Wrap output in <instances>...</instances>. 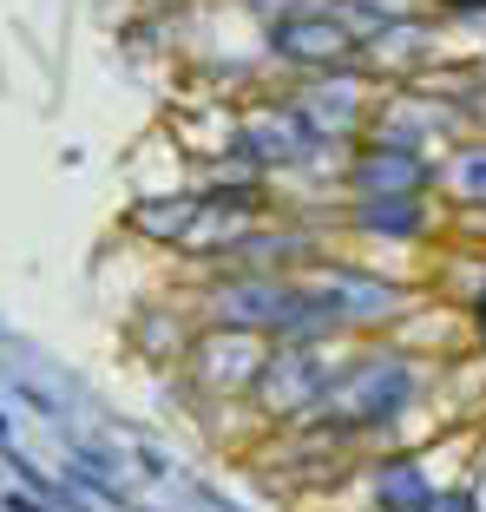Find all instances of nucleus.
Masks as SVG:
<instances>
[{
    "mask_svg": "<svg viewBox=\"0 0 486 512\" xmlns=\"http://www.w3.org/2000/svg\"><path fill=\"white\" fill-rule=\"evenodd\" d=\"M408 401H414V362L395 355V348H375V355H355V362L335 368L316 421L322 427H388L408 414Z\"/></svg>",
    "mask_w": 486,
    "mask_h": 512,
    "instance_id": "nucleus-1",
    "label": "nucleus"
},
{
    "mask_svg": "<svg viewBox=\"0 0 486 512\" xmlns=\"http://www.w3.org/2000/svg\"><path fill=\"white\" fill-rule=\"evenodd\" d=\"M303 289L322 302V316H329L335 329H381V322H401L408 302H414L401 283L349 270V263H316V270H303Z\"/></svg>",
    "mask_w": 486,
    "mask_h": 512,
    "instance_id": "nucleus-2",
    "label": "nucleus"
},
{
    "mask_svg": "<svg viewBox=\"0 0 486 512\" xmlns=\"http://www.w3.org/2000/svg\"><path fill=\"white\" fill-rule=\"evenodd\" d=\"M270 53L283 66H303V73H349V66H362V33L342 20L335 0H322L309 14L270 20Z\"/></svg>",
    "mask_w": 486,
    "mask_h": 512,
    "instance_id": "nucleus-3",
    "label": "nucleus"
},
{
    "mask_svg": "<svg viewBox=\"0 0 486 512\" xmlns=\"http://www.w3.org/2000/svg\"><path fill=\"white\" fill-rule=\"evenodd\" d=\"M289 106L303 112V125L316 132V145H355V138H368V119H375V106H368V79L355 73H309L303 92H289Z\"/></svg>",
    "mask_w": 486,
    "mask_h": 512,
    "instance_id": "nucleus-4",
    "label": "nucleus"
},
{
    "mask_svg": "<svg viewBox=\"0 0 486 512\" xmlns=\"http://www.w3.org/2000/svg\"><path fill=\"white\" fill-rule=\"evenodd\" d=\"M316 151V132L303 125V112L276 99V106H257L243 112L237 132H230V158H243L250 171H283V165H303Z\"/></svg>",
    "mask_w": 486,
    "mask_h": 512,
    "instance_id": "nucleus-5",
    "label": "nucleus"
},
{
    "mask_svg": "<svg viewBox=\"0 0 486 512\" xmlns=\"http://www.w3.org/2000/svg\"><path fill=\"white\" fill-rule=\"evenodd\" d=\"M329 381H335V368L322 362L316 348H276L270 342V362L257 375V401L270 407L276 421H316Z\"/></svg>",
    "mask_w": 486,
    "mask_h": 512,
    "instance_id": "nucleus-6",
    "label": "nucleus"
},
{
    "mask_svg": "<svg viewBox=\"0 0 486 512\" xmlns=\"http://www.w3.org/2000/svg\"><path fill=\"white\" fill-rule=\"evenodd\" d=\"M434 184V158L414 145H388V138H362L349 158V191L355 197H421Z\"/></svg>",
    "mask_w": 486,
    "mask_h": 512,
    "instance_id": "nucleus-7",
    "label": "nucleus"
},
{
    "mask_svg": "<svg viewBox=\"0 0 486 512\" xmlns=\"http://www.w3.org/2000/svg\"><path fill=\"white\" fill-rule=\"evenodd\" d=\"M263 362H270V348H263V335H250V329H230V322H217V335L191 342V375H198L204 388H217V394L257 388Z\"/></svg>",
    "mask_w": 486,
    "mask_h": 512,
    "instance_id": "nucleus-8",
    "label": "nucleus"
},
{
    "mask_svg": "<svg viewBox=\"0 0 486 512\" xmlns=\"http://www.w3.org/2000/svg\"><path fill=\"white\" fill-rule=\"evenodd\" d=\"M309 256H316L309 230H237L224 263H237V270H283V263H309Z\"/></svg>",
    "mask_w": 486,
    "mask_h": 512,
    "instance_id": "nucleus-9",
    "label": "nucleus"
},
{
    "mask_svg": "<svg viewBox=\"0 0 486 512\" xmlns=\"http://www.w3.org/2000/svg\"><path fill=\"white\" fill-rule=\"evenodd\" d=\"M368 499H375V512H427L434 486H427L421 460H375L368 467Z\"/></svg>",
    "mask_w": 486,
    "mask_h": 512,
    "instance_id": "nucleus-10",
    "label": "nucleus"
},
{
    "mask_svg": "<svg viewBox=\"0 0 486 512\" xmlns=\"http://www.w3.org/2000/svg\"><path fill=\"white\" fill-rule=\"evenodd\" d=\"M349 224L362 237H421L427 230V204L421 197H355L349 204Z\"/></svg>",
    "mask_w": 486,
    "mask_h": 512,
    "instance_id": "nucleus-11",
    "label": "nucleus"
},
{
    "mask_svg": "<svg viewBox=\"0 0 486 512\" xmlns=\"http://www.w3.org/2000/svg\"><path fill=\"white\" fill-rule=\"evenodd\" d=\"M427 53H434L427 20H395V27H381V33L362 40V60L375 66V73H408V66H421Z\"/></svg>",
    "mask_w": 486,
    "mask_h": 512,
    "instance_id": "nucleus-12",
    "label": "nucleus"
},
{
    "mask_svg": "<svg viewBox=\"0 0 486 512\" xmlns=\"http://www.w3.org/2000/svg\"><path fill=\"white\" fill-rule=\"evenodd\" d=\"M198 217H204V197H145V204H132L125 224L152 243H184L198 230Z\"/></svg>",
    "mask_w": 486,
    "mask_h": 512,
    "instance_id": "nucleus-13",
    "label": "nucleus"
},
{
    "mask_svg": "<svg viewBox=\"0 0 486 512\" xmlns=\"http://www.w3.org/2000/svg\"><path fill=\"white\" fill-rule=\"evenodd\" d=\"M434 184H441L454 204H486V138H467L434 165Z\"/></svg>",
    "mask_w": 486,
    "mask_h": 512,
    "instance_id": "nucleus-14",
    "label": "nucleus"
},
{
    "mask_svg": "<svg viewBox=\"0 0 486 512\" xmlns=\"http://www.w3.org/2000/svg\"><path fill=\"white\" fill-rule=\"evenodd\" d=\"M342 7V20H349L355 33H381V27H395V20H421V0H335Z\"/></svg>",
    "mask_w": 486,
    "mask_h": 512,
    "instance_id": "nucleus-15",
    "label": "nucleus"
},
{
    "mask_svg": "<svg viewBox=\"0 0 486 512\" xmlns=\"http://www.w3.org/2000/svg\"><path fill=\"white\" fill-rule=\"evenodd\" d=\"M204 204H211V211H230V217H257L263 211V184L257 178H217L211 191H204Z\"/></svg>",
    "mask_w": 486,
    "mask_h": 512,
    "instance_id": "nucleus-16",
    "label": "nucleus"
},
{
    "mask_svg": "<svg viewBox=\"0 0 486 512\" xmlns=\"http://www.w3.org/2000/svg\"><path fill=\"white\" fill-rule=\"evenodd\" d=\"M427 512H480V499H473V486H447L427 499Z\"/></svg>",
    "mask_w": 486,
    "mask_h": 512,
    "instance_id": "nucleus-17",
    "label": "nucleus"
},
{
    "mask_svg": "<svg viewBox=\"0 0 486 512\" xmlns=\"http://www.w3.org/2000/svg\"><path fill=\"white\" fill-rule=\"evenodd\" d=\"M138 473H145V480H165V473H171V453H158V447H138Z\"/></svg>",
    "mask_w": 486,
    "mask_h": 512,
    "instance_id": "nucleus-18",
    "label": "nucleus"
},
{
    "mask_svg": "<svg viewBox=\"0 0 486 512\" xmlns=\"http://www.w3.org/2000/svg\"><path fill=\"white\" fill-rule=\"evenodd\" d=\"M20 401H33V407H40V414H53V421H60V401H53V394H40V388H33V381H20Z\"/></svg>",
    "mask_w": 486,
    "mask_h": 512,
    "instance_id": "nucleus-19",
    "label": "nucleus"
},
{
    "mask_svg": "<svg viewBox=\"0 0 486 512\" xmlns=\"http://www.w3.org/2000/svg\"><path fill=\"white\" fill-rule=\"evenodd\" d=\"M0 506L7 512H46V499L40 493H0Z\"/></svg>",
    "mask_w": 486,
    "mask_h": 512,
    "instance_id": "nucleus-20",
    "label": "nucleus"
},
{
    "mask_svg": "<svg viewBox=\"0 0 486 512\" xmlns=\"http://www.w3.org/2000/svg\"><path fill=\"white\" fill-rule=\"evenodd\" d=\"M0 447H14V414L0 407Z\"/></svg>",
    "mask_w": 486,
    "mask_h": 512,
    "instance_id": "nucleus-21",
    "label": "nucleus"
},
{
    "mask_svg": "<svg viewBox=\"0 0 486 512\" xmlns=\"http://www.w3.org/2000/svg\"><path fill=\"white\" fill-rule=\"evenodd\" d=\"M447 7H454V14H473V7H486V0H447Z\"/></svg>",
    "mask_w": 486,
    "mask_h": 512,
    "instance_id": "nucleus-22",
    "label": "nucleus"
}]
</instances>
